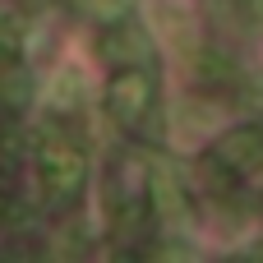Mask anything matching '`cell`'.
I'll list each match as a JSON object with an SVG mask.
<instances>
[{"instance_id": "1", "label": "cell", "mask_w": 263, "mask_h": 263, "mask_svg": "<svg viewBox=\"0 0 263 263\" xmlns=\"http://www.w3.org/2000/svg\"><path fill=\"white\" fill-rule=\"evenodd\" d=\"M83 153L65 139H51V148L42 153V176H46V194L51 199H74L83 190Z\"/></svg>"}, {"instance_id": "2", "label": "cell", "mask_w": 263, "mask_h": 263, "mask_svg": "<svg viewBox=\"0 0 263 263\" xmlns=\"http://www.w3.org/2000/svg\"><path fill=\"white\" fill-rule=\"evenodd\" d=\"M148 106H153V79L139 69H125V79L111 83V116L120 125H139Z\"/></svg>"}]
</instances>
